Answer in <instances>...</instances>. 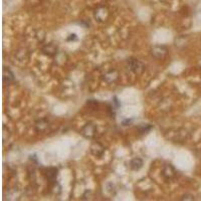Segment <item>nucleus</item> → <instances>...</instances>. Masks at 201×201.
I'll return each mask as SVG.
<instances>
[{"mask_svg": "<svg viewBox=\"0 0 201 201\" xmlns=\"http://www.w3.org/2000/svg\"><path fill=\"white\" fill-rule=\"evenodd\" d=\"M166 53H167V50L164 46L158 45V46H155L152 50V55L156 57H158V59H162V57L166 55Z\"/></svg>", "mask_w": 201, "mask_h": 201, "instance_id": "f257e3e1", "label": "nucleus"}, {"mask_svg": "<svg viewBox=\"0 0 201 201\" xmlns=\"http://www.w3.org/2000/svg\"><path fill=\"white\" fill-rule=\"evenodd\" d=\"M95 133H96V127L92 124H88L83 130V134L86 138H93L95 136Z\"/></svg>", "mask_w": 201, "mask_h": 201, "instance_id": "f03ea898", "label": "nucleus"}, {"mask_svg": "<svg viewBox=\"0 0 201 201\" xmlns=\"http://www.w3.org/2000/svg\"><path fill=\"white\" fill-rule=\"evenodd\" d=\"M129 66H130L131 70H133L134 73H140L143 69V65L141 62L135 60H132L129 61Z\"/></svg>", "mask_w": 201, "mask_h": 201, "instance_id": "7ed1b4c3", "label": "nucleus"}, {"mask_svg": "<svg viewBox=\"0 0 201 201\" xmlns=\"http://www.w3.org/2000/svg\"><path fill=\"white\" fill-rule=\"evenodd\" d=\"M13 79H14V78H13V74L11 73V70L8 69L7 68H5V69H3V80H4V84H9Z\"/></svg>", "mask_w": 201, "mask_h": 201, "instance_id": "20e7f679", "label": "nucleus"}, {"mask_svg": "<svg viewBox=\"0 0 201 201\" xmlns=\"http://www.w3.org/2000/svg\"><path fill=\"white\" fill-rule=\"evenodd\" d=\"M130 166H131V168L133 169V170H135V171L140 170V169L142 168V166H143V161H142V159H140V158H134V159L131 161Z\"/></svg>", "mask_w": 201, "mask_h": 201, "instance_id": "39448f33", "label": "nucleus"}, {"mask_svg": "<svg viewBox=\"0 0 201 201\" xmlns=\"http://www.w3.org/2000/svg\"><path fill=\"white\" fill-rule=\"evenodd\" d=\"M57 175V169L56 168H50L47 170V177L50 179H55Z\"/></svg>", "mask_w": 201, "mask_h": 201, "instance_id": "423d86ee", "label": "nucleus"}, {"mask_svg": "<svg viewBox=\"0 0 201 201\" xmlns=\"http://www.w3.org/2000/svg\"><path fill=\"white\" fill-rule=\"evenodd\" d=\"M151 129H152V126H150V125H141L139 127V130L141 133H147V132H149Z\"/></svg>", "mask_w": 201, "mask_h": 201, "instance_id": "0eeeda50", "label": "nucleus"}, {"mask_svg": "<svg viewBox=\"0 0 201 201\" xmlns=\"http://www.w3.org/2000/svg\"><path fill=\"white\" fill-rule=\"evenodd\" d=\"M193 199H194V198L192 197L191 195H185L184 197L182 198V200H193Z\"/></svg>", "mask_w": 201, "mask_h": 201, "instance_id": "6e6552de", "label": "nucleus"}, {"mask_svg": "<svg viewBox=\"0 0 201 201\" xmlns=\"http://www.w3.org/2000/svg\"><path fill=\"white\" fill-rule=\"evenodd\" d=\"M75 39H77V35H75V34H70L69 37L68 38L69 41H70V40H75Z\"/></svg>", "mask_w": 201, "mask_h": 201, "instance_id": "1a4fd4ad", "label": "nucleus"}]
</instances>
